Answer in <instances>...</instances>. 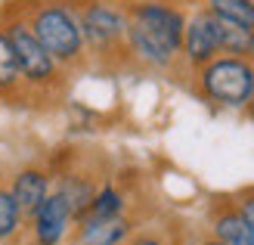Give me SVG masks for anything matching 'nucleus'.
Instances as JSON below:
<instances>
[{"label": "nucleus", "mask_w": 254, "mask_h": 245, "mask_svg": "<svg viewBox=\"0 0 254 245\" xmlns=\"http://www.w3.org/2000/svg\"><path fill=\"white\" fill-rule=\"evenodd\" d=\"M186 12L171 0H139L127 6V53L149 69H171L180 59Z\"/></svg>", "instance_id": "1"}, {"label": "nucleus", "mask_w": 254, "mask_h": 245, "mask_svg": "<svg viewBox=\"0 0 254 245\" xmlns=\"http://www.w3.org/2000/svg\"><path fill=\"white\" fill-rule=\"evenodd\" d=\"M16 6L41 47L62 69H74L87 59V44L78 22V0H16Z\"/></svg>", "instance_id": "2"}, {"label": "nucleus", "mask_w": 254, "mask_h": 245, "mask_svg": "<svg viewBox=\"0 0 254 245\" xmlns=\"http://www.w3.org/2000/svg\"><path fill=\"white\" fill-rule=\"evenodd\" d=\"M0 25H3V31L12 44V53H16L25 90L34 93V90L56 87L59 78H62V66L41 47V41L34 37V31L28 28V22H25V16L19 12L16 3L0 6Z\"/></svg>", "instance_id": "3"}, {"label": "nucleus", "mask_w": 254, "mask_h": 245, "mask_svg": "<svg viewBox=\"0 0 254 245\" xmlns=\"http://www.w3.org/2000/svg\"><path fill=\"white\" fill-rule=\"evenodd\" d=\"M195 87L214 106L223 109H248L254 93V62L242 56H214L201 69H195Z\"/></svg>", "instance_id": "4"}, {"label": "nucleus", "mask_w": 254, "mask_h": 245, "mask_svg": "<svg viewBox=\"0 0 254 245\" xmlns=\"http://www.w3.org/2000/svg\"><path fill=\"white\" fill-rule=\"evenodd\" d=\"M78 22L93 56L127 53V6L112 0H78Z\"/></svg>", "instance_id": "5"}, {"label": "nucleus", "mask_w": 254, "mask_h": 245, "mask_svg": "<svg viewBox=\"0 0 254 245\" xmlns=\"http://www.w3.org/2000/svg\"><path fill=\"white\" fill-rule=\"evenodd\" d=\"M180 56L189 69H201L205 62L214 56H220V34H217V16L201 6L192 16H186V28H183V47Z\"/></svg>", "instance_id": "6"}, {"label": "nucleus", "mask_w": 254, "mask_h": 245, "mask_svg": "<svg viewBox=\"0 0 254 245\" xmlns=\"http://www.w3.org/2000/svg\"><path fill=\"white\" fill-rule=\"evenodd\" d=\"M28 224H31L34 245H59L65 239L68 227L74 224V217H71L68 205L62 202L59 192H50V196L41 202V208L28 217Z\"/></svg>", "instance_id": "7"}, {"label": "nucleus", "mask_w": 254, "mask_h": 245, "mask_svg": "<svg viewBox=\"0 0 254 245\" xmlns=\"http://www.w3.org/2000/svg\"><path fill=\"white\" fill-rule=\"evenodd\" d=\"M9 192H12V199L19 205L22 217L28 221V217L41 208V202L50 196V174L41 171V167H22V171L12 177Z\"/></svg>", "instance_id": "8"}, {"label": "nucleus", "mask_w": 254, "mask_h": 245, "mask_svg": "<svg viewBox=\"0 0 254 245\" xmlns=\"http://www.w3.org/2000/svg\"><path fill=\"white\" fill-rule=\"evenodd\" d=\"M130 221L118 217H84L78 221V245H121L130 236Z\"/></svg>", "instance_id": "9"}, {"label": "nucleus", "mask_w": 254, "mask_h": 245, "mask_svg": "<svg viewBox=\"0 0 254 245\" xmlns=\"http://www.w3.org/2000/svg\"><path fill=\"white\" fill-rule=\"evenodd\" d=\"M211 230H214V236L220 242H226V245H254V233L245 224V217L239 214L236 205H223V208L214 211Z\"/></svg>", "instance_id": "10"}, {"label": "nucleus", "mask_w": 254, "mask_h": 245, "mask_svg": "<svg viewBox=\"0 0 254 245\" xmlns=\"http://www.w3.org/2000/svg\"><path fill=\"white\" fill-rule=\"evenodd\" d=\"M56 192L62 196V202L68 205V211L74 217V224L84 217V211L90 208V202L96 196V186H93V180L90 177H81V174H65V177H59V186Z\"/></svg>", "instance_id": "11"}, {"label": "nucleus", "mask_w": 254, "mask_h": 245, "mask_svg": "<svg viewBox=\"0 0 254 245\" xmlns=\"http://www.w3.org/2000/svg\"><path fill=\"white\" fill-rule=\"evenodd\" d=\"M22 93H28L22 84V75H19V62L16 53H12V44L0 25V96L3 99H19Z\"/></svg>", "instance_id": "12"}, {"label": "nucleus", "mask_w": 254, "mask_h": 245, "mask_svg": "<svg viewBox=\"0 0 254 245\" xmlns=\"http://www.w3.org/2000/svg\"><path fill=\"white\" fill-rule=\"evenodd\" d=\"M217 34H220V53L254 59V31L251 28H242V25L217 19Z\"/></svg>", "instance_id": "13"}, {"label": "nucleus", "mask_w": 254, "mask_h": 245, "mask_svg": "<svg viewBox=\"0 0 254 245\" xmlns=\"http://www.w3.org/2000/svg\"><path fill=\"white\" fill-rule=\"evenodd\" d=\"M205 6L217 19L254 31V0H205Z\"/></svg>", "instance_id": "14"}, {"label": "nucleus", "mask_w": 254, "mask_h": 245, "mask_svg": "<svg viewBox=\"0 0 254 245\" xmlns=\"http://www.w3.org/2000/svg\"><path fill=\"white\" fill-rule=\"evenodd\" d=\"M22 224H25V217H22V211H19L16 199H12L9 186L0 183V242L12 239V236L22 230Z\"/></svg>", "instance_id": "15"}, {"label": "nucleus", "mask_w": 254, "mask_h": 245, "mask_svg": "<svg viewBox=\"0 0 254 245\" xmlns=\"http://www.w3.org/2000/svg\"><path fill=\"white\" fill-rule=\"evenodd\" d=\"M118 214H124V196H121L115 186L96 189L90 208L84 211V217H118ZM84 217H81V221H84Z\"/></svg>", "instance_id": "16"}, {"label": "nucleus", "mask_w": 254, "mask_h": 245, "mask_svg": "<svg viewBox=\"0 0 254 245\" xmlns=\"http://www.w3.org/2000/svg\"><path fill=\"white\" fill-rule=\"evenodd\" d=\"M236 208H239V214L245 217V224L251 227V233H254V189H251V192H245V196H239Z\"/></svg>", "instance_id": "17"}, {"label": "nucleus", "mask_w": 254, "mask_h": 245, "mask_svg": "<svg viewBox=\"0 0 254 245\" xmlns=\"http://www.w3.org/2000/svg\"><path fill=\"white\" fill-rule=\"evenodd\" d=\"M127 245H164L158 236H136V239H130Z\"/></svg>", "instance_id": "18"}, {"label": "nucleus", "mask_w": 254, "mask_h": 245, "mask_svg": "<svg viewBox=\"0 0 254 245\" xmlns=\"http://www.w3.org/2000/svg\"><path fill=\"white\" fill-rule=\"evenodd\" d=\"M198 245H226V242H220V239H217V236H211V239H201V242H198Z\"/></svg>", "instance_id": "19"}, {"label": "nucleus", "mask_w": 254, "mask_h": 245, "mask_svg": "<svg viewBox=\"0 0 254 245\" xmlns=\"http://www.w3.org/2000/svg\"><path fill=\"white\" fill-rule=\"evenodd\" d=\"M248 112L254 115V93H251V102H248Z\"/></svg>", "instance_id": "20"}, {"label": "nucleus", "mask_w": 254, "mask_h": 245, "mask_svg": "<svg viewBox=\"0 0 254 245\" xmlns=\"http://www.w3.org/2000/svg\"><path fill=\"white\" fill-rule=\"evenodd\" d=\"M6 3H16V0H0V6H6Z\"/></svg>", "instance_id": "21"}, {"label": "nucleus", "mask_w": 254, "mask_h": 245, "mask_svg": "<svg viewBox=\"0 0 254 245\" xmlns=\"http://www.w3.org/2000/svg\"><path fill=\"white\" fill-rule=\"evenodd\" d=\"M0 102H3V96H0Z\"/></svg>", "instance_id": "22"}]
</instances>
